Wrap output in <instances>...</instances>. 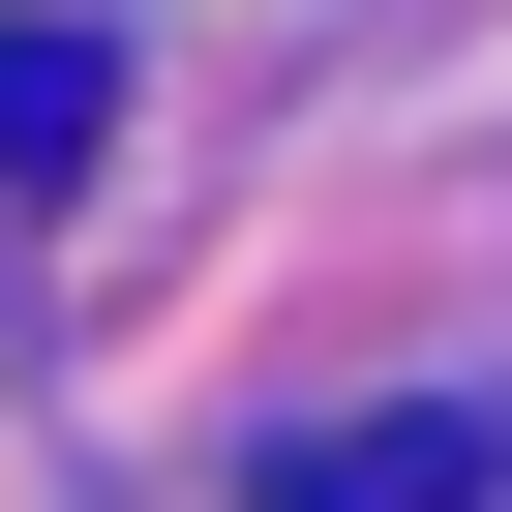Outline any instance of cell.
<instances>
[{"label":"cell","mask_w":512,"mask_h":512,"mask_svg":"<svg viewBox=\"0 0 512 512\" xmlns=\"http://www.w3.org/2000/svg\"><path fill=\"white\" fill-rule=\"evenodd\" d=\"M91 121H121V61H91V31H0V181H61Z\"/></svg>","instance_id":"2"},{"label":"cell","mask_w":512,"mask_h":512,"mask_svg":"<svg viewBox=\"0 0 512 512\" xmlns=\"http://www.w3.org/2000/svg\"><path fill=\"white\" fill-rule=\"evenodd\" d=\"M272 512H512V452H482V422H302Z\"/></svg>","instance_id":"1"}]
</instances>
